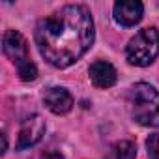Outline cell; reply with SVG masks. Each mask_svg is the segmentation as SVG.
<instances>
[{
	"label": "cell",
	"instance_id": "6da1fadb",
	"mask_svg": "<svg viewBox=\"0 0 159 159\" xmlns=\"http://www.w3.org/2000/svg\"><path fill=\"white\" fill-rule=\"evenodd\" d=\"M39 54L54 67H69L94 43V19L86 6L69 4L43 17L34 32Z\"/></svg>",
	"mask_w": 159,
	"mask_h": 159
},
{
	"label": "cell",
	"instance_id": "7a4b0ae2",
	"mask_svg": "<svg viewBox=\"0 0 159 159\" xmlns=\"http://www.w3.org/2000/svg\"><path fill=\"white\" fill-rule=\"evenodd\" d=\"M133 120L146 127H159V90L148 83H139L131 88Z\"/></svg>",
	"mask_w": 159,
	"mask_h": 159
},
{
	"label": "cell",
	"instance_id": "3957f363",
	"mask_svg": "<svg viewBox=\"0 0 159 159\" xmlns=\"http://www.w3.org/2000/svg\"><path fill=\"white\" fill-rule=\"evenodd\" d=\"M2 49H4V54L15 64L17 73L25 83H30L38 77V67L30 60L28 45H26V39L23 38L21 32L8 30L4 34V38H2Z\"/></svg>",
	"mask_w": 159,
	"mask_h": 159
},
{
	"label": "cell",
	"instance_id": "277c9868",
	"mask_svg": "<svg viewBox=\"0 0 159 159\" xmlns=\"http://www.w3.org/2000/svg\"><path fill=\"white\" fill-rule=\"evenodd\" d=\"M159 56V30L150 26L135 34L125 47V58L129 64L144 67Z\"/></svg>",
	"mask_w": 159,
	"mask_h": 159
},
{
	"label": "cell",
	"instance_id": "5b68a950",
	"mask_svg": "<svg viewBox=\"0 0 159 159\" xmlns=\"http://www.w3.org/2000/svg\"><path fill=\"white\" fill-rule=\"evenodd\" d=\"M43 135H45V120L39 114L28 116L23 122V125H21L19 140H17V150H25V148H30V146L38 144Z\"/></svg>",
	"mask_w": 159,
	"mask_h": 159
},
{
	"label": "cell",
	"instance_id": "8992f818",
	"mask_svg": "<svg viewBox=\"0 0 159 159\" xmlns=\"http://www.w3.org/2000/svg\"><path fill=\"white\" fill-rule=\"evenodd\" d=\"M144 6L139 0H120L114 4V21L122 26H135L140 23Z\"/></svg>",
	"mask_w": 159,
	"mask_h": 159
},
{
	"label": "cell",
	"instance_id": "52a82bcc",
	"mask_svg": "<svg viewBox=\"0 0 159 159\" xmlns=\"http://www.w3.org/2000/svg\"><path fill=\"white\" fill-rule=\"evenodd\" d=\"M43 101H45L47 109L51 112H54V114H66L73 107V96L66 88H62V86L47 88V92L43 96Z\"/></svg>",
	"mask_w": 159,
	"mask_h": 159
},
{
	"label": "cell",
	"instance_id": "ba28073f",
	"mask_svg": "<svg viewBox=\"0 0 159 159\" xmlns=\"http://www.w3.org/2000/svg\"><path fill=\"white\" fill-rule=\"evenodd\" d=\"M88 73H90L94 86H98V88H111V86L116 84V79H118V73H116L114 66L107 60H96L90 66Z\"/></svg>",
	"mask_w": 159,
	"mask_h": 159
},
{
	"label": "cell",
	"instance_id": "9c48e42d",
	"mask_svg": "<svg viewBox=\"0 0 159 159\" xmlns=\"http://www.w3.org/2000/svg\"><path fill=\"white\" fill-rule=\"evenodd\" d=\"M114 157L116 159H135L137 157V146L131 140H122L114 146Z\"/></svg>",
	"mask_w": 159,
	"mask_h": 159
},
{
	"label": "cell",
	"instance_id": "30bf717a",
	"mask_svg": "<svg viewBox=\"0 0 159 159\" xmlns=\"http://www.w3.org/2000/svg\"><path fill=\"white\" fill-rule=\"evenodd\" d=\"M146 146H148V155L152 159H159V133L150 135L146 140Z\"/></svg>",
	"mask_w": 159,
	"mask_h": 159
},
{
	"label": "cell",
	"instance_id": "8fae6325",
	"mask_svg": "<svg viewBox=\"0 0 159 159\" xmlns=\"http://www.w3.org/2000/svg\"><path fill=\"white\" fill-rule=\"evenodd\" d=\"M45 159H64V157H62V153H58V152H51V153L45 155Z\"/></svg>",
	"mask_w": 159,
	"mask_h": 159
}]
</instances>
